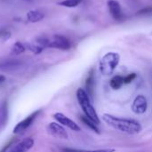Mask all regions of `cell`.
Returning a JSON list of instances; mask_svg holds the SVG:
<instances>
[{
	"instance_id": "cell-3",
	"label": "cell",
	"mask_w": 152,
	"mask_h": 152,
	"mask_svg": "<svg viewBox=\"0 0 152 152\" xmlns=\"http://www.w3.org/2000/svg\"><path fill=\"white\" fill-rule=\"evenodd\" d=\"M120 61V55L117 53H106L100 61V71L104 76L111 75L118 67Z\"/></svg>"
},
{
	"instance_id": "cell-18",
	"label": "cell",
	"mask_w": 152,
	"mask_h": 152,
	"mask_svg": "<svg viewBox=\"0 0 152 152\" xmlns=\"http://www.w3.org/2000/svg\"><path fill=\"white\" fill-rule=\"evenodd\" d=\"M82 0H63L61 2H58L57 4L61 6L68 7V8H73L77 6L79 4H81Z\"/></svg>"
},
{
	"instance_id": "cell-15",
	"label": "cell",
	"mask_w": 152,
	"mask_h": 152,
	"mask_svg": "<svg viewBox=\"0 0 152 152\" xmlns=\"http://www.w3.org/2000/svg\"><path fill=\"white\" fill-rule=\"evenodd\" d=\"M25 51H26L25 45L22 44L20 41H17L12 45V49H11V53L14 54V55H18V54H20V53H23Z\"/></svg>"
},
{
	"instance_id": "cell-20",
	"label": "cell",
	"mask_w": 152,
	"mask_h": 152,
	"mask_svg": "<svg viewBox=\"0 0 152 152\" xmlns=\"http://www.w3.org/2000/svg\"><path fill=\"white\" fill-rule=\"evenodd\" d=\"M137 15H139V16H150V15H152V6H148V7L141 9L137 12Z\"/></svg>"
},
{
	"instance_id": "cell-1",
	"label": "cell",
	"mask_w": 152,
	"mask_h": 152,
	"mask_svg": "<svg viewBox=\"0 0 152 152\" xmlns=\"http://www.w3.org/2000/svg\"><path fill=\"white\" fill-rule=\"evenodd\" d=\"M102 119L108 126L126 134H136L142 131L141 124L134 119L118 118L110 114H103Z\"/></svg>"
},
{
	"instance_id": "cell-4",
	"label": "cell",
	"mask_w": 152,
	"mask_h": 152,
	"mask_svg": "<svg viewBox=\"0 0 152 152\" xmlns=\"http://www.w3.org/2000/svg\"><path fill=\"white\" fill-rule=\"evenodd\" d=\"M41 112H42V110H37L34 111L33 113H31L29 116H28L25 119L19 122L13 128V134H21L25 133L26 130L28 127H30V126L33 124V122L36 120V118L38 117V115Z\"/></svg>"
},
{
	"instance_id": "cell-21",
	"label": "cell",
	"mask_w": 152,
	"mask_h": 152,
	"mask_svg": "<svg viewBox=\"0 0 152 152\" xmlns=\"http://www.w3.org/2000/svg\"><path fill=\"white\" fill-rule=\"evenodd\" d=\"M10 37H11V32L9 30H7L5 28H1L0 29V38L1 39L5 41V40L9 39Z\"/></svg>"
},
{
	"instance_id": "cell-25",
	"label": "cell",
	"mask_w": 152,
	"mask_h": 152,
	"mask_svg": "<svg viewBox=\"0 0 152 152\" xmlns=\"http://www.w3.org/2000/svg\"><path fill=\"white\" fill-rule=\"evenodd\" d=\"M22 1H26V2H29V1H32V0H22Z\"/></svg>"
},
{
	"instance_id": "cell-8",
	"label": "cell",
	"mask_w": 152,
	"mask_h": 152,
	"mask_svg": "<svg viewBox=\"0 0 152 152\" xmlns=\"http://www.w3.org/2000/svg\"><path fill=\"white\" fill-rule=\"evenodd\" d=\"M47 131L53 137L60 139H68L67 131L63 128V126L57 123H50L47 126Z\"/></svg>"
},
{
	"instance_id": "cell-23",
	"label": "cell",
	"mask_w": 152,
	"mask_h": 152,
	"mask_svg": "<svg viewBox=\"0 0 152 152\" xmlns=\"http://www.w3.org/2000/svg\"><path fill=\"white\" fill-rule=\"evenodd\" d=\"M13 142H14V140H11V141H10V142H8L7 144H5V145H4V147H3V148L1 149L0 152H6V151H8V149H9V148H10V147L12 146V144Z\"/></svg>"
},
{
	"instance_id": "cell-24",
	"label": "cell",
	"mask_w": 152,
	"mask_h": 152,
	"mask_svg": "<svg viewBox=\"0 0 152 152\" xmlns=\"http://www.w3.org/2000/svg\"><path fill=\"white\" fill-rule=\"evenodd\" d=\"M4 80H5V77H4V76H3V75H0V83L4 82Z\"/></svg>"
},
{
	"instance_id": "cell-2",
	"label": "cell",
	"mask_w": 152,
	"mask_h": 152,
	"mask_svg": "<svg viewBox=\"0 0 152 152\" xmlns=\"http://www.w3.org/2000/svg\"><path fill=\"white\" fill-rule=\"evenodd\" d=\"M77 102L80 105V107L82 108L85 115L89 118L91 120H93L96 125H99L101 123V120L98 117V114L94 109V107L93 106L91 101H90V97L87 94V93L82 89V88H78L77 91Z\"/></svg>"
},
{
	"instance_id": "cell-14",
	"label": "cell",
	"mask_w": 152,
	"mask_h": 152,
	"mask_svg": "<svg viewBox=\"0 0 152 152\" xmlns=\"http://www.w3.org/2000/svg\"><path fill=\"white\" fill-rule=\"evenodd\" d=\"M124 84H125L124 83V77H122V76H115L114 77L111 78V80L110 82V87L113 90L120 89Z\"/></svg>"
},
{
	"instance_id": "cell-19",
	"label": "cell",
	"mask_w": 152,
	"mask_h": 152,
	"mask_svg": "<svg viewBox=\"0 0 152 152\" xmlns=\"http://www.w3.org/2000/svg\"><path fill=\"white\" fill-rule=\"evenodd\" d=\"M63 152H115L113 149H106V150H96V151H85V150H76V149H63Z\"/></svg>"
},
{
	"instance_id": "cell-5",
	"label": "cell",
	"mask_w": 152,
	"mask_h": 152,
	"mask_svg": "<svg viewBox=\"0 0 152 152\" xmlns=\"http://www.w3.org/2000/svg\"><path fill=\"white\" fill-rule=\"evenodd\" d=\"M48 47L67 51L70 49L71 44L66 37L62 35H54L53 37V40H50Z\"/></svg>"
},
{
	"instance_id": "cell-7",
	"label": "cell",
	"mask_w": 152,
	"mask_h": 152,
	"mask_svg": "<svg viewBox=\"0 0 152 152\" xmlns=\"http://www.w3.org/2000/svg\"><path fill=\"white\" fill-rule=\"evenodd\" d=\"M108 8L112 18L116 20H122L124 18V14L122 12V8L120 4L116 0H109L108 1Z\"/></svg>"
},
{
	"instance_id": "cell-9",
	"label": "cell",
	"mask_w": 152,
	"mask_h": 152,
	"mask_svg": "<svg viewBox=\"0 0 152 152\" xmlns=\"http://www.w3.org/2000/svg\"><path fill=\"white\" fill-rule=\"evenodd\" d=\"M53 118L57 122H59L62 126H67L69 129H71L73 131H76V132L80 131V126L77 124H76L73 120H71L70 118H69L68 117L63 115L62 113H55L53 115Z\"/></svg>"
},
{
	"instance_id": "cell-22",
	"label": "cell",
	"mask_w": 152,
	"mask_h": 152,
	"mask_svg": "<svg viewBox=\"0 0 152 152\" xmlns=\"http://www.w3.org/2000/svg\"><path fill=\"white\" fill-rule=\"evenodd\" d=\"M137 75L135 73H131L129 75H127L126 77H124V83L125 84H130L131 82H133L135 78H136Z\"/></svg>"
},
{
	"instance_id": "cell-17",
	"label": "cell",
	"mask_w": 152,
	"mask_h": 152,
	"mask_svg": "<svg viewBox=\"0 0 152 152\" xmlns=\"http://www.w3.org/2000/svg\"><path fill=\"white\" fill-rule=\"evenodd\" d=\"M25 46H26V49H28V51H30L31 53L35 54H40L45 49L43 46H41L38 44H26Z\"/></svg>"
},
{
	"instance_id": "cell-6",
	"label": "cell",
	"mask_w": 152,
	"mask_h": 152,
	"mask_svg": "<svg viewBox=\"0 0 152 152\" xmlns=\"http://www.w3.org/2000/svg\"><path fill=\"white\" fill-rule=\"evenodd\" d=\"M148 109V101L147 98L142 94L138 95L133 102L132 110L135 114H143Z\"/></svg>"
},
{
	"instance_id": "cell-10",
	"label": "cell",
	"mask_w": 152,
	"mask_h": 152,
	"mask_svg": "<svg viewBox=\"0 0 152 152\" xmlns=\"http://www.w3.org/2000/svg\"><path fill=\"white\" fill-rule=\"evenodd\" d=\"M34 145V140L32 138H26L20 142L17 143L11 152H28Z\"/></svg>"
},
{
	"instance_id": "cell-12",
	"label": "cell",
	"mask_w": 152,
	"mask_h": 152,
	"mask_svg": "<svg viewBox=\"0 0 152 152\" xmlns=\"http://www.w3.org/2000/svg\"><path fill=\"white\" fill-rule=\"evenodd\" d=\"M45 18V13L38 10H30L26 14V19L28 22L36 23L41 21Z\"/></svg>"
},
{
	"instance_id": "cell-16",
	"label": "cell",
	"mask_w": 152,
	"mask_h": 152,
	"mask_svg": "<svg viewBox=\"0 0 152 152\" xmlns=\"http://www.w3.org/2000/svg\"><path fill=\"white\" fill-rule=\"evenodd\" d=\"M80 120H81L86 126H88L90 129H92L93 131H94V132L97 133V134H100V129L98 128L97 125H96L93 120H91L89 118H87L86 115H85V116H81V117H80Z\"/></svg>"
},
{
	"instance_id": "cell-13",
	"label": "cell",
	"mask_w": 152,
	"mask_h": 152,
	"mask_svg": "<svg viewBox=\"0 0 152 152\" xmlns=\"http://www.w3.org/2000/svg\"><path fill=\"white\" fill-rule=\"evenodd\" d=\"M86 93L89 95V97H92L94 94V70L92 69L90 73L88 74V77L86 81Z\"/></svg>"
},
{
	"instance_id": "cell-11",
	"label": "cell",
	"mask_w": 152,
	"mask_h": 152,
	"mask_svg": "<svg viewBox=\"0 0 152 152\" xmlns=\"http://www.w3.org/2000/svg\"><path fill=\"white\" fill-rule=\"evenodd\" d=\"M21 66V62L17 60H9L3 62H0V70L10 71L18 69Z\"/></svg>"
}]
</instances>
